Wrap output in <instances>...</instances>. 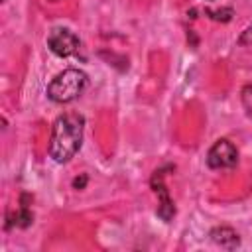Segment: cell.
<instances>
[{
	"label": "cell",
	"instance_id": "obj_1",
	"mask_svg": "<svg viewBox=\"0 0 252 252\" xmlns=\"http://www.w3.org/2000/svg\"><path fill=\"white\" fill-rule=\"evenodd\" d=\"M85 118L77 112H67L53 122L49 138V156L57 163L69 161L81 148Z\"/></svg>",
	"mask_w": 252,
	"mask_h": 252
},
{
	"label": "cell",
	"instance_id": "obj_2",
	"mask_svg": "<svg viewBox=\"0 0 252 252\" xmlns=\"http://www.w3.org/2000/svg\"><path fill=\"white\" fill-rule=\"evenodd\" d=\"M87 87V75L81 69H65L53 77L47 87V96L53 102L67 104L75 100Z\"/></svg>",
	"mask_w": 252,
	"mask_h": 252
},
{
	"label": "cell",
	"instance_id": "obj_3",
	"mask_svg": "<svg viewBox=\"0 0 252 252\" xmlns=\"http://www.w3.org/2000/svg\"><path fill=\"white\" fill-rule=\"evenodd\" d=\"M236 161H238V152L234 144L228 140H217L207 154V165L213 169H226L232 167Z\"/></svg>",
	"mask_w": 252,
	"mask_h": 252
},
{
	"label": "cell",
	"instance_id": "obj_4",
	"mask_svg": "<svg viewBox=\"0 0 252 252\" xmlns=\"http://www.w3.org/2000/svg\"><path fill=\"white\" fill-rule=\"evenodd\" d=\"M49 49L59 57H71L79 49V37L67 28H55L47 35Z\"/></svg>",
	"mask_w": 252,
	"mask_h": 252
},
{
	"label": "cell",
	"instance_id": "obj_5",
	"mask_svg": "<svg viewBox=\"0 0 252 252\" xmlns=\"http://www.w3.org/2000/svg\"><path fill=\"white\" fill-rule=\"evenodd\" d=\"M161 171H156L154 179H152V185H154V191L159 195V207H158V215L163 219V220H171L173 215H175V207H173V201L169 199L167 195V189L163 187L161 183Z\"/></svg>",
	"mask_w": 252,
	"mask_h": 252
},
{
	"label": "cell",
	"instance_id": "obj_6",
	"mask_svg": "<svg viewBox=\"0 0 252 252\" xmlns=\"http://www.w3.org/2000/svg\"><path fill=\"white\" fill-rule=\"evenodd\" d=\"M211 238H213V242H217L219 246H222V248H236L238 246V234L232 230V228H228V226H220V228H215L213 232H211Z\"/></svg>",
	"mask_w": 252,
	"mask_h": 252
},
{
	"label": "cell",
	"instance_id": "obj_7",
	"mask_svg": "<svg viewBox=\"0 0 252 252\" xmlns=\"http://www.w3.org/2000/svg\"><path fill=\"white\" fill-rule=\"evenodd\" d=\"M213 20H222V22H228L230 16H232V10L230 8H220V10H205Z\"/></svg>",
	"mask_w": 252,
	"mask_h": 252
},
{
	"label": "cell",
	"instance_id": "obj_8",
	"mask_svg": "<svg viewBox=\"0 0 252 252\" xmlns=\"http://www.w3.org/2000/svg\"><path fill=\"white\" fill-rule=\"evenodd\" d=\"M238 41H240V43H250V41H252V28H246Z\"/></svg>",
	"mask_w": 252,
	"mask_h": 252
},
{
	"label": "cell",
	"instance_id": "obj_9",
	"mask_svg": "<svg viewBox=\"0 0 252 252\" xmlns=\"http://www.w3.org/2000/svg\"><path fill=\"white\" fill-rule=\"evenodd\" d=\"M85 183H87V175H81V179L77 177V179L73 181V185H75L77 189H81V187H85Z\"/></svg>",
	"mask_w": 252,
	"mask_h": 252
}]
</instances>
